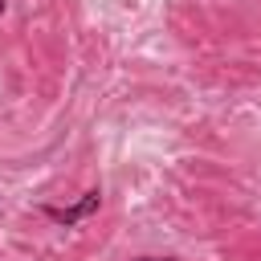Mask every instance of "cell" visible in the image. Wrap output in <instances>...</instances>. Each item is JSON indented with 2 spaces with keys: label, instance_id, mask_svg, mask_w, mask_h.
<instances>
[{
  "label": "cell",
  "instance_id": "obj_1",
  "mask_svg": "<svg viewBox=\"0 0 261 261\" xmlns=\"http://www.w3.org/2000/svg\"><path fill=\"white\" fill-rule=\"evenodd\" d=\"M98 204H102V192H86L77 204H69V208H45V212H49L57 224H77V220H86Z\"/></svg>",
  "mask_w": 261,
  "mask_h": 261
},
{
  "label": "cell",
  "instance_id": "obj_2",
  "mask_svg": "<svg viewBox=\"0 0 261 261\" xmlns=\"http://www.w3.org/2000/svg\"><path fill=\"white\" fill-rule=\"evenodd\" d=\"M139 261H175V257H139Z\"/></svg>",
  "mask_w": 261,
  "mask_h": 261
},
{
  "label": "cell",
  "instance_id": "obj_3",
  "mask_svg": "<svg viewBox=\"0 0 261 261\" xmlns=\"http://www.w3.org/2000/svg\"><path fill=\"white\" fill-rule=\"evenodd\" d=\"M4 4H8V0H0V12H4Z\"/></svg>",
  "mask_w": 261,
  "mask_h": 261
}]
</instances>
